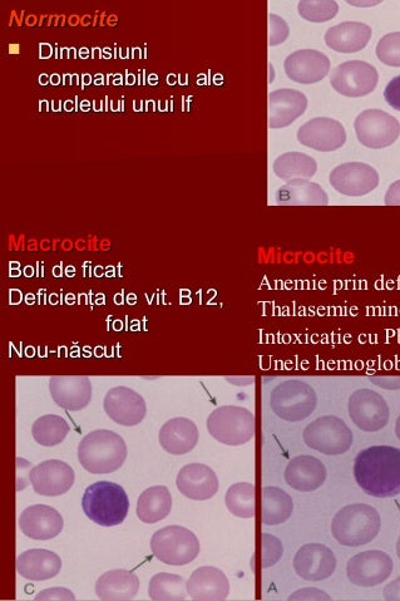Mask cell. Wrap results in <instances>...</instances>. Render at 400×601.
I'll use <instances>...</instances> for the list:
<instances>
[{"label":"cell","instance_id":"cell-7","mask_svg":"<svg viewBox=\"0 0 400 601\" xmlns=\"http://www.w3.org/2000/svg\"><path fill=\"white\" fill-rule=\"evenodd\" d=\"M270 407L281 420L300 422L313 415L318 407V396L310 384L290 379L273 389Z\"/></svg>","mask_w":400,"mask_h":601},{"label":"cell","instance_id":"cell-37","mask_svg":"<svg viewBox=\"0 0 400 601\" xmlns=\"http://www.w3.org/2000/svg\"><path fill=\"white\" fill-rule=\"evenodd\" d=\"M375 52L383 64L400 67V32L389 33L380 39Z\"/></svg>","mask_w":400,"mask_h":601},{"label":"cell","instance_id":"cell-10","mask_svg":"<svg viewBox=\"0 0 400 601\" xmlns=\"http://www.w3.org/2000/svg\"><path fill=\"white\" fill-rule=\"evenodd\" d=\"M358 141L368 149L380 150L392 146L400 135V123L382 110H367L360 113L354 122Z\"/></svg>","mask_w":400,"mask_h":601},{"label":"cell","instance_id":"cell-3","mask_svg":"<svg viewBox=\"0 0 400 601\" xmlns=\"http://www.w3.org/2000/svg\"><path fill=\"white\" fill-rule=\"evenodd\" d=\"M382 529V519L375 507L367 504L344 506L332 521V534L337 543L359 548L372 543Z\"/></svg>","mask_w":400,"mask_h":601},{"label":"cell","instance_id":"cell-36","mask_svg":"<svg viewBox=\"0 0 400 601\" xmlns=\"http://www.w3.org/2000/svg\"><path fill=\"white\" fill-rule=\"evenodd\" d=\"M298 11L305 21L325 23L337 17L339 6L334 0H301Z\"/></svg>","mask_w":400,"mask_h":601},{"label":"cell","instance_id":"cell-29","mask_svg":"<svg viewBox=\"0 0 400 601\" xmlns=\"http://www.w3.org/2000/svg\"><path fill=\"white\" fill-rule=\"evenodd\" d=\"M281 206H327L329 197L323 187L308 180H290L276 192Z\"/></svg>","mask_w":400,"mask_h":601},{"label":"cell","instance_id":"cell-27","mask_svg":"<svg viewBox=\"0 0 400 601\" xmlns=\"http://www.w3.org/2000/svg\"><path fill=\"white\" fill-rule=\"evenodd\" d=\"M372 38V28L360 22H343L329 28L325 33V43L338 53H357L363 51Z\"/></svg>","mask_w":400,"mask_h":601},{"label":"cell","instance_id":"cell-44","mask_svg":"<svg viewBox=\"0 0 400 601\" xmlns=\"http://www.w3.org/2000/svg\"><path fill=\"white\" fill-rule=\"evenodd\" d=\"M384 203L388 206H400V180L389 186Z\"/></svg>","mask_w":400,"mask_h":601},{"label":"cell","instance_id":"cell-47","mask_svg":"<svg viewBox=\"0 0 400 601\" xmlns=\"http://www.w3.org/2000/svg\"><path fill=\"white\" fill-rule=\"evenodd\" d=\"M395 550H397V555H398V558L400 560V536H399V539L397 541V545H395Z\"/></svg>","mask_w":400,"mask_h":601},{"label":"cell","instance_id":"cell-17","mask_svg":"<svg viewBox=\"0 0 400 601\" xmlns=\"http://www.w3.org/2000/svg\"><path fill=\"white\" fill-rule=\"evenodd\" d=\"M301 145L320 152L337 151L347 142V132L337 120L329 117L313 118L298 131Z\"/></svg>","mask_w":400,"mask_h":601},{"label":"cell","instance_id":"cell-30","mask_svg":"<svg viewBox=\"0 0 400 601\" xmlns=\"http://www.w3.org/2000/svg\"><path fill=\"white\" fill-rule=\"evenodd\" d=\"M172 495L166 486H152L142 492L137 502L136 514L145 524L153 525L171 514Z\"/></svg>","mask_w":400,"mask_h":601},{"label":"cell","instance_id":"cell-41","mask_svg":"<svg viewBox=\"0 0 400 601\" xmlns=\"http://www.w3.org/2000/svg\"><path fill=\"white\" fill-rule=\"evenodd\" d=\"M289 600H298V601H316V600H332V596L325 593L324 590L316 589V588H304L300 590L294 591L293 594L289 596Z\"/></svg>","mask_w":400,"mask_h":601},{"label":"cell","instance_id":"cell-26","mask_svg":"<svg viewBox=\"0 0 400 601\" xmlns=\"http://www.w3.org/2000/svg\"><path fill=\"white\" fill-rule=\"evenodd\" d=\"M62 570V559L47 549L24 551L17 558V573L29 581H46L56 578Z\"/></svg>","mask_w":400,"mask_h":601},{"label":"cell","instance_id":"cell-6","mask_svg":"<svg viewBox=\"0 0 400 601\" xmlns=\"http://www.w3.org/2000/svg\"><path fill=\"white\" fill-rule=\"evenodd\" d=\"M207 431L226 446H243L255 436V416L248 408L222 406L207 418Z\"/></svg>","mask_w":400,"mask_h":601},{"label":"cell","instance_id":"cell-23","mask_svg":"<svg viewBox=\"0 0 400 601\" xmlns=\"http://www.w3.org/2000/svg\"><path fill=\"white\" fill-rule=\"evenodd\" d=\"M187 593L196 601H222L229 598L230 581L215 566H201L187 580Z\"/></svg>","mask_w":400,"mask_h":601},{"label":"cell","instance_id":"cell-22","mask_svg":"<svg viewBox=\"0 0 400 601\" xmlns=\"http://www.w3.org/2000/svg\"><path fill=\"white\" fill-rule=\"evenodd\" d=\"M328 471L324 463L314 456L300 455L286 466L284 479L291 489L313 492L325 484Z\"/></svg>","mask_w":400,"mask_h":601},{"label":"cell","instance_id":"cell-1","mask_svg":"<svg viewBox=\"0 0 400 601\" xmlns=\"http://www.w3.org/2000/svg\"><path fill=\"white\" fill-rule=\"evenodd\" d=\"M354 479L365 494L377 499L400 495V448H365L354 460Z\"/></svg>","mask_w":400,"mask_h":601},{"label":"cell","instance_id":"cell-4","mask_svg":"<svg viewBox=\"0 0 400 601\" xmlns=\"http://www.w3.org/2000/svg\"><path fill=\"white\" fill-rule=\"evenodd\" d=\"M82 509L96 525L118 526L130 512V499L121 485L100 481L87 487L82 497Z\"/></svg>","mask_w":400,"mask_h":601},{"label":"cell","instance_id":"cell-13","mask_svg":"<svg viewBox=\"0 0 400 601\" xmlns=\"http://www.w3.org/2000/svg\"><path fill=\"white\" fill-rule=\"evenodd\" d=\"M330 185L339 194L360 197L370 194L379 185V174L373 166L364 162H347L332 171Z\"/></svg>","mask_w":400,"mask_h":601},{"label":"cell","instance_id":"cell-46","mask_svg":"<svg viewBox=\"0 0 400 601\" xmlns=\"http://www.w3.org/2000/svg\"><path fill=\"white\" fill-rule=\"evenodd\" d=\"M395 436L400 441V416L397 418V422H395Z\"/></svg>","mask_w":400,"mask_h":601},{"label":"cell","instance_id":"cell-39","mask_svg":"<svg viewBox=\"0 0 400 601\" xmlns=\"http://www.w3.org/2000/svg\"><path fill=\"white\" fill-rule=\"evenodd\" d=\"M289 26L283 18L270 14L269 16V44L271 47L279 46L288 39Z\"/></svg>","mask_w":400,"mask_h":601},{"label":"cell","instance_id":"cell-24","mask_svg":"<svg viewBox=\"0 0 400 601\" xmlns=\"http://www.w3.org/2000/svg\"><path fill=\"white\" fill-rule=\"evenodd\" d=\"M199 438L200 432L196 423L186 417L171 418L158 433L161 447L174 456H184L194 450Z\"/></svg>","mask_w":400,"mask_h":601},{"label":"cell","instance_id":"cell-42","mask_svg":"<svg viewBox=\"0 0 400 601\" xmlns=\"http://www.w3.org/2000/svg\"><path fill=\"white\" fill-rule=\"evenodd\" d=\"M384 98L390 107L400 112V76L393 78L385 87Z\"/></svg>","mask_w":400,"mask_h":601},{"label":"cell","instance_id":"cell-38","mask_svg":"<svg viewBox=\"0 0 400 601\" xmlns=\"http://www.w3.org/2000/svg\"><path fill=\"white\" fill-rule=\"evenodd\" d=\"M284 555V546L276 536L261 535V568L269 569L279 563Z\"/></svg>","mask_w":400,"mask_h":601},{"label":"cell","instance_id":"cell-20","mask_svg":"<svg viewBox=\"0 0 400 601\" xmlns=\"http://www.w3.org/2000/svg\"><path fill=\"white\" fill-rule=\"evenodd\" d=\"M49 392L54 403L63 410H85L92 399L91 379L85 376H54L49 379Z\"/></svg>","mask_w":400,"mask_h":601},{"label":"cell","instance_id":"cell-45","mask_svg":"<svg viewBox=\"0 0 400 601\" xmlns=\"http://www.w3.org/2000/svg\"><path fill=\"white\" fill-rule=\"evenodd\" d=\"M383 596L385 600L400 601V576L384 586Z\"/></svg>","mask_w":400,"mask_h":601},{"label":"cell","instance_id":"cell-31","mask_svg":"<svg viewBox=\"0 0 400 601\" xmlns=\"http://www.w3.org/2000/svg\"><path fill=\"white\" fill-rule=\"evenodd\" d=\"M294 501L280 487H264L261 494V521L266 526L284 524L293 515Z\"/></svg>","mask_w":400,"mask_h":601},{"label":"cell","instance_id":"cell-12","mask_svg":"<svg viewBox=\"0 0 400 601\" xmlns=\"http://www.w3.org/2000/svg\"><path fill=\"white\" fill-rule=\"evenodd\" d=\"M393 559L380 550H368L354 555L347 564V576L353 585L374 588L385 583L392 575Z\"/></svg>","mask_w":400,"mask_h":601},{"label":"cell","instance_id":"cell-33","mask_svg":"<svg viewBox=\"0 0 400 601\" xmlns=\"http://www.w3.org/2000/svg\"><path fill=\"white\" fill-rule=\"evenodd\" d=\"M187 581L182 576L158 573L148 585V596L155 601H181L187 598Z\"/></svg>","mask_w":400,"mask_h":601},{"label":"cell","instance_id":"cell-40","mask_svg":"<svg viewBox=\"0 0 400 601\" xmlns=\"http://www.w3.org/2000/svg\"><path fill=\"white\" fill-rule=\"evenodd\" d=\"M34 600L39 601H73L76 600L73 591L67 588H49L42 590Z\"/></svg>","mask_w":400,"mask_h":601},{"label":"cell","instance_id":"cell-11","mask_svg":"<svg viewBox=\"0 0 400 601\" xmlns=\"http://www.w3.org/2000/svg\"><path fill=\"white\" fill-rule=\"evenodd\" d=\"M377 68L363 61H349L335 67L330 83L339 95L359 98L370 95L378 86Z\"/></svg>","mask_w":400,"mask_h":601},{"label":"cell","instance_id":"cell-21","mask_svg":"<svg viewBox=\"0 0 400 601\" xmlns=\"http://www.w3.org/2000/svg\"><path fill=\"white\" fill-rule=\"evenodd\" d=\"M176 486L187 499L207 501L217 494L220 482L211 467L204 463H190L180 470Z\"/></svg>","mask_w":400,"mask_h":601},{"label":"cell","instance_id":"cell-14","mask_svg":"<svg viewBox=\"0 0 400 601\" xmlns=\"http://www.w3.org/2000/svg\"><path fill=\"white\" fill-rule=\"evenodd\" d=\"M103 410L113 422L125 427L140 425L147 415L145 399L125 386L112 388L106 393Z\"/></svg>","mask_w":400,"mask_h":601},{"label":"cell","instance_id":"cell-25","mask_svg":"<svg viewBox=\"0 0 400 601\" xmlns=\"http://www.w3.org/2000/svg\"><path fill=\"white\" fill-rule=\"evenodd\" d=\"M308 108V98L299 91L283 88L270 93L269 127L284 128L303 116Z\"/></svg>","mask_w":400,"mask_h":601},{"label":"cell","instance_id":"cell-18","mask_svg":"<svg viewBox=\"0 0 400 601\" xmlns=\"http://www.w3.org/2000/svg\"><path fill=\"white\" fill-rule=\"evenodd\" d=\"M286 76L300 85H314L323 81L330 72V59L315 49H301L286 57Z\"/></svg>","mask_w":400,"mask_h":601},{"label":"cell","instance_id":"cell-16","mask_svg":"<svg viewBox=\"0 0 400 601\" xmlns=\"http://www.w3.org/2000/svg\"><path fill=\"white\" fill-rule=\"evenodd\" d=\"M74 471L67 462L48 460L29 471V482L37 495L57 497L67 494L74 485Z\"/></svg>","mask_w":400,"mask_h":601},{"label":"cell","instance_id":"cell-32","mask_svg":"<svg viewBox=\"0 0 400 601\" xmlns=\"http://www.w3.org/2000/svg\"><path fill=\"white\" fill-rule=\"evenodd\" d=\"M273 170L281 180H310L316 175L318 164L303 152H286L275 160Z\"/></svg>","mask_w":400,"mask_h":601},{"label":"cell","instance_id":"cell-43","mask_svg":"<svg viewBox=\"0 0 400 601\" xmlns=\"http://www.w3.org/2000/svg\"><path fill=\"white\" fill-rule=\"evenodd\" d=\"M369 379L375 386L388 389V391L400 389V377H370Z\"/></svg>","mask_w":400,"mask_h":601},{"label":"cell","instance_id":"cell-8","mask_svg":"<svg viewBox=\"0 0 400 601\" xmlns=\"http://www.w3.org/2000/svg\"><path fill=\"white\" fill-rule=\"evenodd\" d=\"M303 440L311 450L327 456H339L350 450L354 436L342 418L323 416L305 427Z\"/></svg>","mask_w":400,"mask_h":601},{"label":"cell","instance_id":"cell-9","mask_svg":"<svg viewBox=\"0 0 400 601\" xmlns=\"http://www.w3.org/2000/svg\"><path fill=\"white\" fill-rule=\"evenodd\" d=\"M348 412L350 420L363 432H379L389 423L388 403L382 394L373 389L355 391L349 398Z\"/></svg>","mask_w":400,"mask_h":601},{"label":"cell","instance_id":"cell-34","mask_svg":"<svg viewBox=\"0 0 400 601\" xmlns=\"http://www.w3.org/2000/svg\"><path fill=\"white\" fill-rule=\"evenodd\" d=\"M71 432L68 422L57 415H46L39 417L33 423L32 436L38 445L54 447L61 445Z\"/></svg>","mask_w":400,"mask_h":601},{"label":"cell","instance_id":"cell-28","mask_svg":"<svg viewBox=\"0 0 400 601\" xmlns=\"http://www.w3.org/2000/svg\"><path fill=\"white\" fill-rule=\"evenodd\" d=\"M140 591V579L133 571L116 569L107 571L96 583V595L105 601L135 599Z\"/></svg>","mask_w":400,"mask_h":601},{"label":"cell","instance_id":"cell-15","mask_svg":"<svg viewBox=\"0 0 400 601\" xmlns=\"http://www.w3.org/2000/svg\"><path fill=\"white\" fill-rule=\"evenodd\" d=\"M337 564L333 550L327 545L316 543L301 546L293 560L296 575L311 583L329 579L337 570Z\"/></svg>","mask_w":400,"mask_h":601},{"label":"cell","instance_id":"cell-35","mask_svg":"<svg viewBox=\"0 0 400 601\" xmlns=\"http://www.w3.org/2000/svg\"><path fill=\"white\" fill-rule=\"evenodd\" d=\"M225 505L232 515L240 519L255 517V485L251 482H237L229 487L225 495Z\"/></svg>","mask_w":400,"mask_h":601},{"label":"cell","instance_id":"cell-2","mask_svg":"<svg viewBox=\"0 0 400 601\" xmlns=\"http://www.w3.org/2000/svg\"><path fill=\"white\" fill-rule=\"evenodd\" d=\"M127 455L125 440L110 430L92 431L78 445V461L92 475H107L120 470Z\"/></svg>","mask_w":400,"mask_h":601},{"label":"cell","instance_id":"cell-5","mask_svg":"<svg viewBox=\"0 0 400 601\" xmlns=\"http://www.w3.org/2000/svg\"><path fill=\"white\" fill-rule=\"evenodd\" d=\"M151 551L157 560L170 566H185L200 555V541L184 526L171 525L157 530L151 538Z\"/></svg>","mask_w":400,"mask_h":601},{"label":"cell","instance_id":"cell-19","mask_svg":"<svg viewBox=\"0 0 400 601\" xmlns=\"http://www.w3.org/2000/svg\"><path fill=\"white\" fill-rule=\"evenodd\" d=\"M19 529L32 540L47 541L57 538L63 531V516L48 505H32L19 516Z\"/></svg>","mask_w":400,"mask_h":601}]
</instances>
